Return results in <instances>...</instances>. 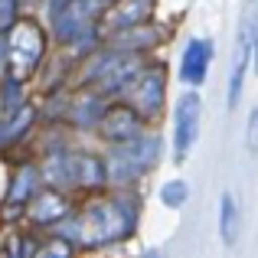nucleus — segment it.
<instances>
[{"instance_id":"obj_1","label":"nucleus","mask_w":258,"mask_h":258,"mask_svg":"<svg viewBox=\"0 0 258 258\" xmlns=\"http://www.w3.org/2000/svg\"><path fill=\"white\" fill-rule=\"evenodd\" d=\"M134 226V203L127 200H105L85 206L72 222L62 229L66 239H76L82 245H101V242L124 239Z\"/></svg>"},{"instance_id":"obj_2","label":"nucleus","mask_w":258,"mask_h":258,"mask_svg":"<svg viewBox=\"0 0 258 258\" xmlns=\"http://www.w3.org/2000/svg\"><path fill=\"white\" fill-rule=\"evenodd\" d=\"M0 59L7 66V76L10 82H20L23 76H30L36 69V62L43 59V33L36 23H17L4 33V43H0Z\"/></svg>"},{"instance_id":"obj_3","label":"nucleus","mask_w":258,"mask_h":258,"mask_svg":"<svg viewBox=\"0 0 258 258\" xmlns=\"http://www.w3.org/2000/svg\"><path fill=\"white\" fill-rule=\"evenodd\" d=\"M160 154V141L154 138H134V141H124L111 151V160L105 164V173H111L118 183H127V180H138L144 170L154 167V157Z\"/></svg>"},{"instance_id":"obj_4","label":"nucleus","mask_w":258,"mask_h":258,"mask_svg":"<svg viewBox=\"0 0 258 258\" xmlns=\"http://www.w3.org/2000/svg\"><path fill=\"white\" fill-rule=\"evenodd\" d=\"M114 0H59L52 7V26L62 39H79L95 30L98 13H105Z\"/></svg>"},{"instance_id":"obj_5","label":"nucleus","mask_w":258,"mask_h":258,"mask_svg":"<svg viewBox=\"0 0 258 258\" xmlns=\"http://www.w3.org/2000/svg\"><path fill=\"white\" fill-rule=\"evenodd\" d=\"M127 98H131V111L134 114H157L160 101H164V66H147L138 76H131L127 82Z\"/></svg>"},{"instance_id":"obj_6","label":"nucleus","mask_w":258,"mask_h":258,"mask_svg":"<svg viewBox=\"0 0 258 258\" xmlns=\"http://www.w3.org/2000/svg\"><path fill=\"white\" fill-rule=\"evenodd\" d=\"M52 180L69 183V186H98L105 183V164L92 154H66L56 160V167H49Z\"/></svg>"},{"instance_id":"obj_7","label":"nucleus","mask_w":258,"mask_h":258,"mask_svg":"<svg viewBox=\"0 0 258 258\" xmlns=\"http://www.w3.org/2000/svg\"><path fill=\"white\" fill-rule=\"evenodd\" d=\"M196 131H200V95H183L176 101V114H173V154L176 160H186L189 147L196 141Z\"/></svg>"},{"instance_id":"obj_8","label":"nucleus","mask_w":258,"mask_h":258,"mask_svg":"<svg viewBox=\"0 0 258 258\" xmlns=\"http://www.w3.org/2000/svg\"><path fill=\"white\" fill-rule=\"evenodd\" d=\"M252 52H255V10L248 7L245 23H242V33H239V49H235V59H232V76H229V105H235L242 95V79H245V69L252 62Z\"/></svg>"},{"instance_id":"obj_9","label":"nucleus","mask_w":258,"mask_h":258,"mask_svg":"<svg viewBox=\"0 0 258 258\" xmlns=\"http://www.w3.org/2000/svg\"><path fill=\"white\" fill-rule=\"evenodd\" d=\"M209 62H213V43L209 39H189L186 49H183V59H180V79L186 85H200L209 72Z\"/></svg>"},{"instance_id":"obj_10","label":"nucleus","mask_w":258,"mask_h":258,"mask_svg":"<svg viewBox=\"0 0 258 258\" xmlns=\"http://www.w3.org/2000/svg\"><path fill=\"white\" fill-rule=\"evenodd\" d=\"M138 131H141V121L127 105L111 108V111H105V118H101V134H108L114 144H124V141L141 138Z\"/></svg>"},{"instance_id":"obj_11","label":"nucleus","mask_w":258,"mask_h":258,"mask_svg":"<svg viewBox=\"0 0 258 258\" xmlns=\"http://www.w3.org/2000/svg\"><path fill=\"white\" fill-rule=\"evenodd\" d=\"M118 4V0H114ZM151 13V0H121L118 7H114V17H111V23L118 26V30H124V26H134V23H141V20Z\"/></svg>"},{"instance_id":"obj_12","label":"nucleus","mask_w":258,"mask_h":258,"mask_svg":"<svg viewBox=\"0 0 258 258\" xmlns=\"http://www.w3.org/2000/svg\"><path fill=\"white\" fill-rule=\"evenodd\" d=\"M219 229H222V242H226V245H235V239H239V206H235L232 193H222Z\"/></svg>"},{"instance_id":"obj_13","label":"nucleus","mask_w":258,"mask_h":258,"mask_svg":"<svg viewBox=\"0 0 258 258\" xmlns=\"http://www.w3.org/2000/svg\"><path fill=\"white\" fill-rule=\"evenodd\" d=\"M62 216H66V203L52 193H43L33 203V219L36 222H56V219H62Z\"/></svg>"},{"instance_id":"obj_14","label":"nucleus","mask_w":258,"mask_h":258,"mask_svg":"<svg viewBox=\"0 0 258 258\" xmlns=\"http://www.w3.org/2000/svg\"><path fill=\"white\" fill-rule=\"evenodd\" d=\"M186 196H189V186H186L183 180H170V183H167L164 189H160V200H164V203H167L170 209L183 206V203H186Z\"/></svg>"},{"instance_id":"obj_15","label":"nucleus","mask_w":258,"mask_h":258,"mask_svg":"<svg viewBox=\"0 0 258 258\" xmlns=\"http://www.w3.org/2000/svg\"><path fill=\"white\" fill-rule=\"evenodd\" d=\"M17 20V0H0V36L13 26Z\"/></svg>"},{"instance_id":"obj_16","label":"nucleus","mask_w":258,"mask_h":258,"mask_svg":"<svg viewBox=\"0 0 258 258\" xmlns=\"http://www.w3.org/2000/svg\"><path fill=\"white\" fill-rule=\"evenodd\" d=\"M20 183H23V180H20ZM26 193H33V173H26ZM26 200H30V196H26ZM10 203H23V186H17V189H13Z\"/></svg>"},{"instance_id":"obj_17","label":"nucleus","mask_w":258,"mask_h":258,"mask_svg":"<svg viewBox=\"0 0 258 258\" xmlns=\"http://www.w3.org/2000/svg\"><path fill=\"white\" fill-rule=\"evenodd\" d=\"M248 151H255V111L248 118Z\"/></svg>"},{"instance_id":"obj_18","label":"nucleus","mask_w":258,"mask_h":258,"mask_svg":"<svg viewBox=\"0 0 258 258\" xmlns=\"http://www.w3.org/2000/svg\"><path fill=\"white\" fill-rule=\"evenodd\" d=\"M144 258H164V255H160V252H147Z\"/></svg>"}]
</instances>
